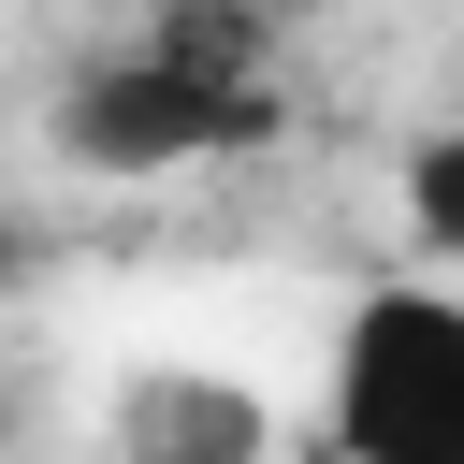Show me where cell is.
Segmentation results:
<instances>
[{"instance_id": "obj_1", "label": "cell", "mask_w": 464, "mask_h": 464, "mask_svg": "<svg viewBox=\"0 0 464 464\" xmlns=\"http://www.w3.org/2000/svg\"><path fill=\"white\" fill-rule=\"evenodd\" d=\"M319 435H334V464H464V290H435V276L362 290L334 334Z\"/></svg>"}, {"instance_id": "obj_2", "label": "cell", "mask_w": 464, "mask_h": 464, "mask_svg": "<svg viewBox=\"0 0 464 464\" xmlns=\"http://www.w3.org/2000/svg\"><path fill=\"white\" fill-rule=\"evenodd\" d=\"M261 130H276V87L203 72V58H174V44L87 58V72L58 87V116H44V145H58L72 174H116V188L203 174V160H232V145H261Z\"/></svg>"}, {"instance_id": "obj_3", "label": "cell", "mask_w": 464, "mask_h": 464, "mask_svg": "<svg viewBox=\"0 0 464 464\" xmlns=\"http://www.w3.org/2000/svg\"><path fill=\"white\" fill-rule=\"evenodd\" d=\"M116 464H276V420L246 377H203V362H145L116 377V420H102Z\"/></svg>"}, {"instance_id": "obj_4", "label": "cell", "mask_w": 464, "mask_h": 464, "mask_svg": "<svg viewBox=\"0 0 464 464\" xmlns=\"http://www.w3.org/2000/svg\"><path fill=\"white\" fill-rule=\"evenodd\" d=\"M406 232H420L435 261H464V116L406 145Z\"/></svg>"}, {"instance_id": "obj_5", "label": "cell", "mask_w": 464, "mask_h": 464, "mask_svg": "<svg viewBox=\"0 0 464 464\" xmlns=\"http://www.w3.org/2000/svg\"><path fill=\"white\" fill-rule=\"evenodd\" d=\"M44 276H58V232H44L29 203H0V304H29Z\"/></svg>"}, {"instance_id": "obj_6", "label": "cell", "mask_w": 464, "mask_h": 464, "mask_svg": "<svg viewBox=\"0 0 464 464\" xmlns=\"http://www.w3.org/2000/svg\"><path fill=\"white\" fill-rule=\"evenodd\" d=\"M0 435H14V406H0Z\"/></svg>"}]
</instances>
